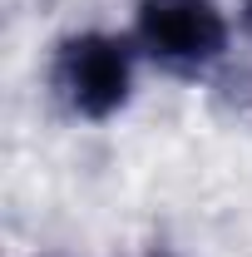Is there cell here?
<instances>
[{"instance_id": "1", "label": "cell", "mask_w": 252, "mask_h": 257, "mask_svg": "<svg viewBox=\"0 0 252 257\" xmlns=\"http://www.w3.org/2000/svg\"><path fill=\"white\" fill-rule=\"evenodd\" d=\"M139 45L134 35L114 30H74L50 55V94L64 114L84 124H109L124 114L139 79Z\"/></svg>"}, {"instance_id": "2", "label": "cell", "mask_w": 252, "mask_h": 257, "mask_svg": "<svg viewBox=\"0 0 252 257\" xmlns=\"http://www.w3.org/2000/svg\"><path fill=\"white\" fill-rule=\"evenodd\" d=\"M134 45L173 79H208L227 64L232 20L218 0H139Z\"/></svg>"}, {"instance_id": "3", "label": "cell", "mask_w": 252, "mask_h": 257, "mask_svg": "<svg viewBox=\"0 0 252 257\" xmlns=\"http://www.w3.org/2000/svg\"><path fill=\"white\" fill-rule=\"evenodd\" d=\"M227 99L242 109L252 119V69H237V74H227Z\"/></svg>"}, {"instance_id": "4", "label": "cell", "mask_w": 252, "mask_h": 257, "mask_svg": "<svg viewBox=\"0 0 252 257\" xmlns=\"http://www.w3.org/2000/svg\"><path fill=\"white\" fill-rule=\"evenodd\" d=\"M237 30L252 40V0H237Z\"/></svg>"}, {"instance_id": "5", "label": "cell", "mask_w": 252, "mask_h": 257, "mask_svg": "<svg viewBox=\"0 0 252 257\" xmlns=\"http://www.w3.org/2000/svg\"><path fill=\"white\" fill-rule=\"evenodd\" d=\"M149 257H168V252H149Z\"/></svg>"}]
</instances>
